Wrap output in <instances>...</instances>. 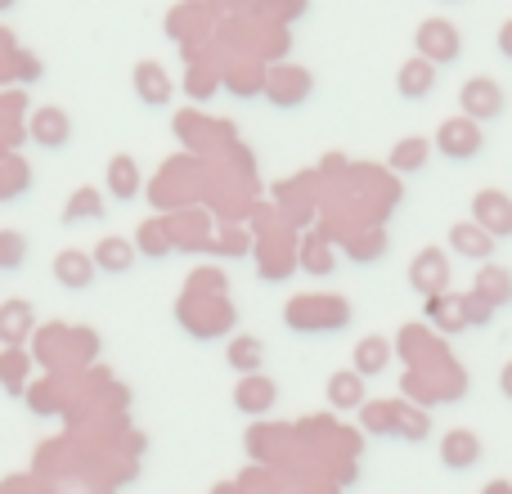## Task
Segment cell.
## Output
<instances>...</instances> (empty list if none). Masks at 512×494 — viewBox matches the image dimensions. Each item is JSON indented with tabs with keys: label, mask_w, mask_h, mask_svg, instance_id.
<instances>
[{
	"label": "cell",
	"mask_w": 512,
	"mask_h": 494,
	"mask_svg": "<svg viewBox=\"0 0 512 494\" xmlns=\"http://www.w3.org/2000/svg\"><path fill=\"white\" fill-rule=\"evenodd\" d=\"M418 50H423L432 63H454L463 54V36H459V27L454 23L432 18V23L418 27Z\"/></svg>",
	"instance_id": "1"
},
{
	"label": "cell",
	"mask_w": 512,
	"mask_h": 494,
	"mask_svg": "<svg viewBox=\"0 0 512 494\" xmlns=\"http://www.w3.org/2000/svg\"><path fill=\"white\" fill-rule=\"evenodd\" d=\"M463 117H472V122H490V117L504 113V90H499L495 77H472L468 86H463Z\"/></svg>",
	"instance_id": "2"
},
{
	"label": "cell",
	"mask_w": 512,
	"mask_h": 494,
	"mask_svg": "<svg viewBox=\"0 0 512 494\" xmlns=\"http://www.w3.org/2000/svg\"><path fill=\"white\" fill-rule=\"evenodd\" d=\"M436 144H441L445 158L468 162L472 153H481V126L472 122V117H454V122H445V126H441Z\"/></svg>",
	"instance_id": "3"
},
{
	"label": "cell",
	"mask_w": 512,
	"mask_h": 494,
	"mask_svg": "<svg viewBox=\"0 0 512 494\" xmlns=\"http://www.w3.org/2000/svg\"><path fill=\"white\" fill-rule=\"evenodd\" d=\"M472 212H477V225L490 234V239H508L512 234V203L499 189H486V194L472 203Z\"/></svg>",
	"instance_id": "4"
},
{
	"label": "cell",
	"mask_w": 512,
	"mask_h": 494,
	"mask_svg": "<svg viewBox=\"0 0 512 494\" xmlns=\"http://www.w3.org/2000/svg\"><path fill=\"white\" fill-rule=\"evenodd\" d=\"M450 247L463 256V261H490L495 239H490L477 221H463V225H454V230H450Z\"/></svg>",
	"instance_id": "5"
},
{
	"label": "cell",
	"mask_w": 512,
	"mask_h": 494,
	"mask_svg": "<svg viewBox=\"0 0 512 494\" xmlns=\"http://www.w3.org/2000/svg\"><path fill=\"white\" fill-rule=\"evenodd\" d=\"M441 459H445V468H472L481 459V441L472 432H450L441 445Z\"/></svg>",
	"instance_id": "6"
},
{
	"label": "cell",
	"mask_w": 512,
	"mask_h": 494,
	"mask_svg": "<svg viewBox=\"0 0 512 494\" xmlns=\"http://www.w3.org/2000/svg\"><path fill=\"white\" fill-rule=\"evenodd\" d=\"M432 86H436L432 63L414 59V63H405V68H400V95H405V99H427V95H432Z\"/></svg>",
	"instance_id": "7"
},
{
	"label": "cell",
	"mask_w": 512,
	"mask_h": 494,
	"mask_svg": "<svg viewBox=\"0 0 512 494\" xmlns=\"http://www.w3.org/2000/svg\"><path fill=\"white\" fill-rule=\"evenodd\" d=\"M477 297H490L495 306H504V301H512V279L499 265H481L477 274Z\"/></svg>",
	"instance_id": "8"
},
{
	"label": "cell",
	"mask_w": 512,
	"mask_h": 494,
	"mask_svg": "<svg viewBox=\"0 0 512 494\" xmlns=\"http://www.w3.org/2000/svg\"><path fill=\"white\" fill-rule=\"evenodd\" d=\"M445 279H450V270H445L441 252H423V261H418V270H414V283H418V288H423V292H436Z\"/></svg>",
	"instance_id": "9"
},
{
	"label": "cell",
	"mask_w": 512,
	"mask_h": 494,
	"mask_svg": "<svg viewBox=\"0 0 512 494\" xmlns=\"http://www.w3.org/2000/svg\"><path fill=\"white\" fill-rule=\"evenodd\" d=\"M423 153H427V144H423V140H405V144L396 149V167L418 171V167H423Z\"/></svg>",
	"instance_id": "10"
},
{
	"label": "cell",
	"mask_w": 512,
	"mask_h": 494,
	"mask_svg": "<svg viewBox=\"0 0 512 494\" xmlns=\"http://www.w3.org/2000/svg\"><path fill=\"white\" fill-rule=\"evenodd\" d=\"M499 50L512 59V23H504V32H499Z\"/></svg>",
	"instance_id": "11"
},
{
	"label": "cell",
	"mask_w": 512,
	"mask_h": 494,
	"mask_svg": "<svg viewBox=\"0 0 512 494\" xmlns=\"http://www.w3.org/2000/svg\"><path fill=\"white\" fill-rule=\"evenodd\" d=\"M499 387H504V396L512 400V364H508V369H504V378H499Z\"/></svg>",
	"instance_id": "12"
}]
</instances>
